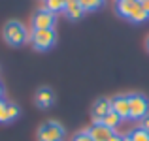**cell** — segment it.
Returning a JSON list of instances; mask_svg holds the SVG:
<instances>
[{"label": "cell", "mask_w": 149, "mask_h": 141, "mask_svg": "<svg viewBox=\"0 0 149 141\" xmlns=\"http://www.w3.org/2000/svg\"><path fill=\"white\" fill-rule=\"evenodd\" d=\"M121 120H123V119H121V117L117 115L115 111H109L108 115H106L104 119H102V124H106V126H108V128H111V130H115V128L121 124Z\"/></svg>", "instance_id": "7c38bea8"}, {"label": "cell", "mask_w": 149, "mask_h": 141, "mask_svg": "<svg viewBox=\"0 0 149 141\" xmlns=\"http://www.w3.org/2000/svg\"><path fill=\"white\" fill-rule=\"evenodd\" d=\"M140 128H142V130H146L147 134H149V113L143 117V119H140Z\"/></svg>", "instance_id": "ffe728a7"}, {"label": "cell", "mask_w": 149, "mask_h": 141, "mask_svg": "<svg viewBox=\"0 0 149 141\" xmlns=\"http://www.w3.org/2000/svg\"><path fill=\"white\" fill-rule=\"evenodd\" d=\"M83 8L79 6V2H76V4H66L64 6V15L68 19H72V21H77V19H81L83 17Z\"/></svg>", "instance_id": "8fae6325"}, {"label": "cell", "mask_w": 149, "mask_h": 141, "mask_svg": "<svg viewBox=\"0 0 149 141\" xmlns=\"http://www.w3.org/2000/svg\"><path fill=\"white\" fill-rule=\"evenodd\" d=\"M55 21H57L55 13H53V11H47L44 8V10L36 11V15H34V19H32V26H34V30L53 28V26H55Z\"/></svg>", "instance_id": "5b68a950"}, {"label": "cell", "mask_w": 149, "mask_h": 141, "mask_svg": "<svg viewBox=\"0 0 149 141\" xmlns=\"http://www.w3.org/2000/svg\"><path fill=\"white\" fill-rule=\"evenodd\" d=\"M108 141H125V135H123V138H121V135H117V134H113V135H111V138H109Z\"/></svg>", "instance_id": "7402d4cb"}, {"label": "cell", "mask_w": 149, "mask_h": 141, "mask_svg": "<svg viewBox=\"0 0 149 141\" xmlns=\"http://www.w3.org/2000/svg\"><path fill=\"white\" fill-rule=\"evenodd\" d=\"M45 2V10L53 11V13H58V11H64L66 0H44Z\"/></svg>", "instance_id": "5bb4252c"}, {"label": "cell", "mask_w": 149, "mask_h": 141, "mask_svg": "<svg viewBox=\"0 0 149 141\" xmlns=\"http://www.w3.org/2000/svg\"><path fill=\"white\" fill-rule=\"evenodd\" d=\"M53 102H55V92L51 91V88H47V87L38 88V92H36V105L38 107L47 109V107L53 105Z\"/></svg>", "instance_id": "30bf717a"}, {"label": "cell", "mask_w": 149, "mask_h": 141, "mask_svg": "<svg viewBox=\"0 0 149 141\" xmlns=\"http://www.w3.org/2000/svg\"><path fill=\"white\" fill-rule=\"evenodd\" d=\"M76 2H79V0H66V4H76Z\"/></svg>", "instance_id": "603a6c76"}, {"label": "cell", "mask_w": 149, "mask_h": 141, "mask_svg": "<svg viewBox=\"0 0 149 141\" xmlns=\"http://www.w3.org/2000/svg\"><path fill=\"white\" fill-rule=\"evenodd\" d=\"M140 6V0H117L115 11L125 19H130V15L134 13V10Z\"/></svg>", "instance_id": "9c48e42d"}, {"label": "cell", "mask_w": 149, "mask_h": 141, "mask_svg": "<svg viewBox=\"0 0 149 141\" xmlns=\"http://www.w3.org/2000/svg\"><path fill=\"white\" fill-rule=\"evenodd\" d=\"M57 41V34H55V28H42V30H32L30 34V44H32L34 49L38 51H47L55 45Z\"/></svg>", "instance_id": "7a4b0ae2"}, {"label": "cell", "mask_w": 149, "mask_h": 141, "mask_svg": "<svg viewBox=\"0 0 149 141\" xmlns=\"http://www.w3.org/2000/svg\"><path fill=\"white\" fill-rule=\"evenodd\" d=\"M85 132H87L95 141H108L113 134H115L111 128H108L106 124H102V122H93V126L89 128V130H85Z\"/></svg>", "instance_id": "ba28073f"}, {"label": "cell", "mask_w": 149, "mask_h": 141, "mask_svg": "<svg viewBox=\"0 0 149 141\" xmlns=\"http://www.w3.org/2000/svg\"><path fill=\"white\" fill-rule=\"evenodd\" d=\"M111 111V98H98V100L93 104V120L95 122H102L108 113Z\"/></svg>", "instance_id": "52a82bcc"}, {"label": "cell", "mask_w": 149, "mask_h": 141, "mask_svg": "<svg viewBox=\"0 0 149 141\" xmlns=\"http://www.w3.org/2000/svg\"><path fill=\"white\" fill-rule=\"evenodd\" d=\"M147 19H149V13L143 10L142 6H138L134 10V13L130 15V19H128V21H132V23H143V21H147Z\"/></svg>", "instance_id": "2e32d148"}, {"label": "cell", "mask_w": 149, "mask_h": 141, "mask_svg": "<svg viewBox=\"0 0 149 141\" xmlns=\"http://www.w3.org/2000/svg\"><path fill=\"white\" fill-rule=\"evenodd\" d=\"M79 6L83 11H96L104 6V0H79Z\"/></svg>", "instance_id": "9a60e30c"}, {"label": "cell", "mask_w": 149, "mask_h": 141, "mask_svg": "<svg viewBox=\"0 0 149 141\" xmlns=\"http://www.w3.org/2000/svg\"><path fill=\"white\" fill-rule=\"evenodd\" d=\"M140 6H142L143 10H146L147 13H149V0H140Z\"/></svg>", "instance_id": "44dd1931"}, {"label": "cell", "mask_w": 149, "mask_h": 141, "mask_svg": "<svg viewBox=\"0 0 149 141\" xmlns=\"http://www.w3.org/2000/svg\"><path fill=\"white\" fill-rule=\"evenodd\" d=\"M0 122H10L8 119V102H4L0 98Z\"/></svg>", "instance_id": "e0dca14e"}, {"label": "cell", "mask_w": 149, "mask_h": 141, "mask_svg": "<svg viewBox=\"0 0 149 141\" xmlns=\"http://www.w3.org/2000/svg\"><path fill=\"white\" fill-rule=\"evenodd\" d=\"M147 49H149V38H147Z\"/></svg>", "instance_id": "d4e9b609"}, {"label": "cell", "mask_w": 149, "mask_h": 141, "mask_svg": "<svg viewBox=\"0 0 149 141\" xmlns=\"http://www.w3.org/2000/svg\"><path fill=\"white\" fill-rule=\"evenodd\" d=\"M72 141H95V139H93L91 135L87 134V132H79V134H76V135L72 138Z\"/></svg>", "instance_id": "d6986e66"}, {"label": "cell", "mask_w": 149, "mask_h": 141, "mask_svg": "<svg viewBox=\"0 0 149 141\" xmlns=\"http://www.w3.org/2000/svg\"><path fill=\"white\" fill-rule=\"evenodd\" d=\"M2 94H4V87L0 85V98H2Z\"/></svg>", "instance_id": "cb8c5ba5"}, {"label": "cell", "mask_w": 149, "mask_h": 141, "mask_svg": "<svg viewBox=\"0 0 149 141\" xmlns=\"http://www.w3.org/2000/svg\"><path fill=\"white\" fill-rule=\"evenodd\" d=\"M125 141H149V134L142 128H136L128 135H125Z\"/></svg>", "instance_id": "4fadbf2b"}, {"label": "cell", "mask_w": 149, "mask_h": 141, "mask_svg": "<svg viewBox=\"0 0 149 141\" xmlns=\"http://www.w3.org/2000/svg\"><path fill=\"white\" fill-rule=\"evenodd\" d=\"M36 139L38 141H62L64 139V128L57 120H47L38 128Z\"/></svg>", "instance_id": "3957f363"}, {"label": "cell", "mask_w": 149, "mask_h": 141, "mask_svg": "<svg viewBox=\"0 0 149 141\" xmlns=\"http://www.w3.org/2000/svg\"><path fill=\"white\" fill-rule=\"evenodd\" d=\"M111 111H115L121 119H130V104H128V94H117L111 98Z\"/></svg>", "instance_id": "8992f818"}, {"label": "cell", "mask_w": 149, "mask_h": 141, "mask_svg": "<svg viewBox=\"0 0 149 141\" xmlns=\"http://www.w3.org/2000/svg\"><path fill=\"white\" fill-rule=\"evenodd\" d=\"M128 104H130V119L140 120L149 113V100L140 92L128 94Z\"/></svg>", "instance_id": "277c9868"}, {"label": "cell", "mask_w": 149, "mask_h": 141, "mask_svg": "<svg viewBox=\"0 0 149 141\" xmlns=\"http://www.w3.org/2000/svg\"><path fill=\"white\" fill-rule=\"evenodd\" d=\"M17 115H19V107L15 104H8V119L13 120V119H17Z\"/></svg>", "instance_id": "ac0fdd59"}, {"label": "cell", "mask_w": 149, "mask_h": 141, "mask_svg": "<svg viewBox=\"0 0 149 141\" xmlns=\"http://www.w3.org/2000/svg\"><path fill=\"white\" fill-rule=\"evenodd\" d=\"M2 34H4V40L13 47L23 45L29 40V30L19 21H8L6 26H4V30H2Z\"/></svg>", "instance_id": "6da1fadb"}]
</instances>
